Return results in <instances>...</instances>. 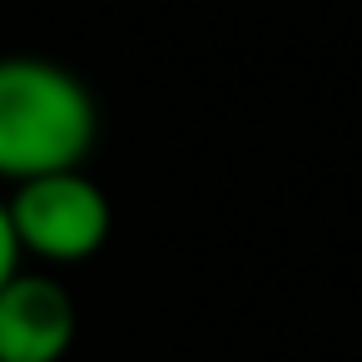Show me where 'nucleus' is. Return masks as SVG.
Returning a JSON list of instances; mask_svg holds the SVG:
<instances>
[{"mask_svg": "<svg viewBox=\"0 0 362 362\" xmlns=\"http://www.w3.org/2000/svg\"><path fill=\"white\" fill-rule=\"evenodd\" d=\"M100 139L90 85L45 55H0V179L25 184L60 169H85Z\"/></svg>", "mask_w": 362, "mask_h": 362, "instance_id": "f257e3e1", "label": "nucleus"}, {"mask_svg": "<svg viewBox=\"0 0 362 362\" xmlns=\"http://www.w3.org/2000/svg\"><path fill=\"white\" fill-rule=\"evenodd\" d=\"M6 209H11L21 253L45 268H75L95 258L115 228L110 194L85 169H60V174L11 184Z\"/></svg>", "mask_w": 362, "mask_h": 362, "instance_id": "f03ea898", "label": "nucleus"}, {"mask_svg": "<svg viewBox=\"0 0 362 362\" xmlns=\"http://www.w3.org/2000/svg\"><path fill=\"white\" fill-rule=\"evenodd\" d=\"M75 337V293L50 268H21L0 288V362H65Z\"/></svg>", "mask_w": 362, "mask_h": 362, "instance_id": "7ed1b4c3", "label": "nucleus"}, {"mask_svg": "<svg viewBox=\"0 0 362 362\" xmlns=\"http://www.w3.org/2000/svg\"><path fill=\"white\" fill-rule=\"evenodd\" d=\"M21 268H25V253H21V238H16L11 209H6V199H0V288H6Z\"/></svg>", "mask_w": 362, "mask_h": 362, "instance_id": "20e7f679", "label": "nucleus"}]
</instances>
